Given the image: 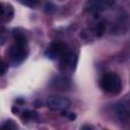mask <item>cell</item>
I'll return each mask as SVG.
<instances>
[{
	"instance_id": "3957f363",
	"label": "cell",
	"mask_w": 130,
	"mask_h": 130,
	"mask_svg": "<svg viewBox=\"0 0 130 130\" xmlns=\"http://www.w3.org/2000/svg\"><path fill=\"white\" fill-rule=\"evenodd\" d=\"M70 106V101L61 95H52L49 96L47 100V107L55 112H63L67 110Z\"/></svg>"
},
{
	"instance_id": "5bb4252c",
	"label": "cell",
	"mask_w": 130,
	"mask_h": 130,
	"mask_svg": "<svg viewBox=\"0 0 130 130\" xmlns=\"http://www.w3.org/2000/svg\"><path fill=\"white\" fill-rule=\"evenodd\" d=\"M18 1H19L21 4H23V5L27 6V7H31V8L38 6L39 3H40L39 0H18Z\"/></svg>"
},
{
	"instance_id": "30bf717a",
	"label": "cell",
	"mask_w": 130,
	"mask_h": 130,
	"mask_svg": "<svg viewBox=\"0 0 130 130\" xmlns=\"http://www.w3.org/2000/svg\"><path fill=\"white\" fill-rule=\"evenodd\" d=\"M52 85H54V87L56 88H61V89H65L68 87V80L64 77H56L54 80H52Z\"/></svg>"
},
{
	"instance_id": "277c9868",
	"label": "cell",
	"mask_w": 130,
	"mask_h": 130,
	"mask_svg": "<svg viewBox=\"0 0 130 130\" xmlns=\"http://www.w3.org/2000/svg\"><path fill=\"white\" fill-rule=\"evenodd\" d=\"M66 52H67V47L64 43L53 42L47 48L45 55L51 60H56V59H60Z\"/></svg>"
},
{
	"instance_id": "7c38bea8",
	"label": "cell",
	"mask_w": 130,
	"mask_h": 130,
	"mask_svg": "<svg viewBox=\"0 0 130 130\" xmlns=\"http://www.w3.org/2000/svg\"><path fill=\"white\" fill-rule=\"evenodd\" d=\"M1 128L3 130H15V129H17V125L13 120H7L6 122H4V124L1 126Z\"/></svg>"
},
{
	"instance_id": "5b68a950",
	"label": "cell",
	"mask_w": 130,
	"mask_h": 130,
	"mask_svg": "<svg viewBox=\"0 0 130 130\" xmlns=\"http://www.w3.org/2000/svg\"><path fill=\"white\" fill-rule=\"evenodd\" d=\"M27 56V48L25 47H20L17 45H13L10 50H9V57H10V62L13 66H18L21 64Z\"/></svg>"
},
{
	"instance_id": "4fadbf2b",
	"label": "cell",
	"mask_w": 130,
	"mask_h": 130,
	"mask_svg": "<svg viewBox=\"0 0 130 130\" xmlns=\"http://www.w3.org/2000/svg\"><path fill=\"white\" fill-rule=\"evenodd\" d=\"M38 117V113L35 111H30V110H26L22 113V118L25 120H32L36 119Z\"/></svg>"
},
{
	"instance_id": "9a60e30c",
	"label": "cell",
	"mask_w": 130,
	"mask_h": 130,
	"mask_svg": "<svg viewBox=\"0 0 130 130\" xmlns=\"http://www.w3.org/2000/svg\"><path fill=\"white\" fill-rule=\"evenodd\" d=\"M45 10H46L47 13H52V12H54L56 10V6L52 2H48L46 4V6H45Z\"/></svg>"
},
{
	"instance_id": "9c48e42d",
	"label": "cell",
	"mask_w": 130,
	"mask_h": 130,
	"mask_svg": "<svg viewBox=\"0 0 130 130\" xmlns=\"http://www.w3.org/2000/svg\"><path fill=\"white\" fill-rule=\"evenodd\" d=\"M13 37H14V44L15 45L27 48V38L23 31H21L19 28L13 29Z\"/></svg>"
},
{
	"instance_id": "52a82bcc",
	"label": "cell",
	"mask_w": 130,
	"mask_h": 130,
	"mask_svg": "<svg viewBox=\"0 0 130 130\" xmlns=\"http://www.w3.org/2000/svg\"><path fill=\"white\" fill-rule=\"evenodd\" d=\"M115 111H116V116L121 123L127 124L130 122V112L123 104H118L115 108Z\"/></svg>"
},
{
	"instance_id": "8992f818",
	"label": "cell",
	"mask_w": 130,
	"mask_h": 130,
	"mask_svg": "<svg viewBox=\"0 0 130 130\" xmlns=\"http://www.w3.org/2000/svg\"><path fill=\"white\" fill-rule=\"evenodd\" d=\"M77 64V55L73 52L67 51L60 58V65L63 70H74Z\"/></svg>"
},
{
	"instance_id": "2e32d148",
	"label": "cell",
	"mask_w": 130,
	"mask_h": 130,
	"mask_svg": "<svg viewBox=\"0 0 130 130\" xmlns=\"http://www.w3.org/2000/svg\"><path fill=\"white\" fill-rule=\"evenodd\" d=\"M1 75H4L5 74V72H6V67H7V65H6V63L4 62V61H2V65H1Z\"/></svg>"
},
{
	"instance_id": "6da1fadb",
	"label": "cell",
	"mask_w": 130,
	"mask_h": 130,
	"mask_svg": "<svg viewBox=\"0 0 130 130\" xmlns=\"http://www.w3.org/2000/svg\"><path fill=\"white\" fill-rule=\"evenodd\" d=\"M101 87L107 93H111V94L119 93L122 88V82L120 76L114 72L105 73L101 79Z\"/></svg>"
},
{
	"instance_id": "8fae6325",
	"label": "cell",
	"mask_w": 130,
	"mask_h": 130,
	"mask_svg": "<svg viewBox=\"0 0 130 130\" xmlns=\"http://www.w3.org/2000/svg\"><path fill=\"white\" fill-rule=\"evenodd\" d=\"M105 30H106V21H101V22H99V23L96 24V26L94 27L93 32H94V35H95L96 37H101V36H103V34L105 32Z\"/></svg>"
},
{
	"instance_id": "ba28073f",
	"label": "cell",
	"mask_w": 130,
	"mask_h": 130,
	"mask_svg": "<svg viewBox=\"0 0 130 130\" xmlns=\"http://www.w3.org/2000/svg\"><path fill=\"white\" fill-rule=\"evenodd\" d=\"M14 9L9 3H1V21L8 22L13 18Z\"/></svg>"
},
{
	"instance_id": "7a4b0ae2",
	"label": "cell",
	"mask_w": 130,
	"mask_h": 130,
	"mask_svg": "<svg viewBox=\"0 0 130 130\" xmlns=\"http://www.w3.org/2000/svg\"><path fill=\"white\" fill-rule=\"evenodd\" d=\"M116 0H87L84 4V10L91 13H100L115 4Z\"/></svg>"
}]
</instances>
